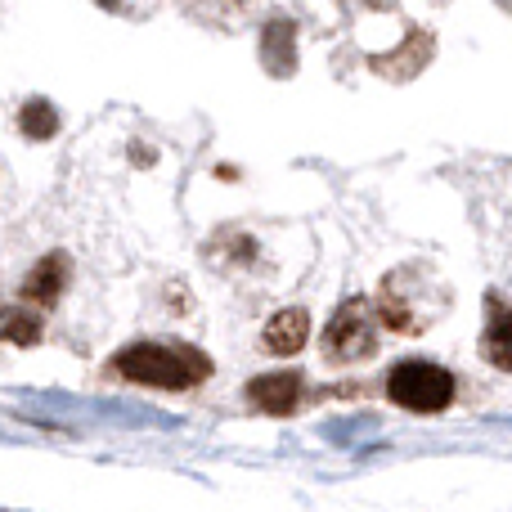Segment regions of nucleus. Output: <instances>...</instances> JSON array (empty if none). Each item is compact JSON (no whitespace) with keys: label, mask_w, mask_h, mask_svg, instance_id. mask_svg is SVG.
I'll list each match as a JSON object with an SVG mask.
<instances>
[{"label":"nucleus","mask_w":512,"mask_h":512,"mask_svg":"<svg viewBox=\"0 0 512 512\" xmlns=\"http://www.w3.org/2000/svg\"><path fill=\"white\" fill-rule=\"evenodd\" d=\"M113 369L126 382L158 391H189L212 378V360L185 342H135L113 360Z\"/></svg>","instance_id":"obj_1"},{"label":"nucleus","mask_w":512,"mask_h":512,"mask_svg":"<svg viewBox=\"0 0 512 512\" xmlns=\"http://www.w3.org/2000/svg\"><path fill=\"white\" fill-rule=\"evenodd\" d=\"M445 306V288L432 270H396L382 279V292H378V319L396 333H418V328L432 324V315Z\"/></svg>","instance_id":"obj_2"},{"label":"nucleus","mask_w":512,"mask_h":512,"mask_svg":"<svg viewBox=\"0 0 512 512\" xmlns=\"http://www.w3.org/2000/svg\"><path fill=\"white\" fill-rule=\"evenodd\" d=\"M373 351H378V310L364 297L342 301L324 328V355L333 364H355L369 360Z\"/></svg>","instance_id":"obj_3"},{"label":"nucleus","mask_w":512,"mask_h":512,"mask_svg":"<svg viewBox=\"0 0 512 512\" xmlns=\"http://www.w3.org/2000/svg\"><path fill=\"white\" fill-rule=\"evenodd\" d=\"M387 396L400 409H414V414H441L454 400V373H445L441 364H427V360H405L391 369Z\"/></svg>","instance_id":"obj_4"},{"label":"nucleus","mask_w":512,"mask_h":512,"mask_svg":"<svg viewBox=\"0 0 512 512\" xmlns=\"http://www.w3.org/2000/svg\"><path fill=\"white\" fill-rule=\"evenodd\" d=\"M63 283H68V256L63 252L41 256V261L32 265V274L23 279V301H32V306H54Z\"/></svg>","instance_id":"obj_5"},{"label":"nucleus","mask_w":512,"mask_h":512,"mask_svg":"<svg viewBox=\"0 0 512 512\" xmlns=\"http://www.w3.org/2000/svg\"><path fill=\"white\" fill-rule=\"evenodd\" d=\"M486 310H490V319H486V337H481V355H486L495 369L512 373V306L490 297Z\"/></svg>","instance_id":"obj_6"},{"label":"nucleus","mask_w":512,"mask_h":512,"mask_svg":"<svg viewBox=\"0 0 512 512\" xmlns=\"http://www.w3.org/2000/svg\"><path fill=\"white\" fill-rule=\"evenodd\" d=\"M248 400L265 414H292L301 400V378L297 373H265L248 387Z\"/></svg>","instance_id":"obj_7"},{"label":"nucleus","mask_w":512,"mask_h":512,"mask_svg":"<svg viewBox=\"0 0 512 512\" xmlns=\"http://www.w3.org/2000/svg\"><path fill=\"white\" fill-rule=\"evenodd\" d=\"M306 337H310V315L292 306V310H279V315L265 324L261 346L270 355H297L301 346H306Z\"/></svg>","instance_id":"obj_8"},{"label":"nucleus","mask_w":512,"mask_h":512,"mask_svg":"<svg viewBox=\"0 0 512 512\" xmlns=\"http://www.w3.org/2000/svg\"><path fill=\"white\" fill-rule=\"evenodd\" d=\"M0 342L14 346H36L41 342V315L27 306H5L0 310Z\"/></svg>","instance_id":"obj_9"},{"label":"nucleus","mask_w":512,"mask_h":512,"mask_svg":"<svg viewBox=\"0 0 512 512\" xmlns=\"http://www.w3.org/2000/svg\"><path fill=\"white\" fill-rule=\"evenodd\" d=\"M261 54L270 63V72H288L292 68V23L288 18H274L261 36Z\"/></svg>","instance_id":"obj_10"},{"label":"nucleus","mask_w":512,"mask_h":512,"mask_svg":"<svg viewBox=\"0 0 512 512\" xmlns=\"http://www.w3.org/2000/svg\"><path fill=\"white\" fill-rule=\"evenodd\" d=\"M18 126H23L27 140H50L59 131V113H54L45 99H27L23 113H18Z\"/></svg>","instance_id":"obj_11"},{"label":"nucleus","mask_w":512,"mask_h":512,"mask_svg":"<svg viewBox=\"0 0 512 512\" xmlns=\"http://www.w3.org/2000/svg\"><path fill=\"white\" fill-rule=\"evenodd\" d=\"M99 5H104V9H117V5H122V0H99Z\"/></svg>","instance_id":"obj_12"}]
</instances>
